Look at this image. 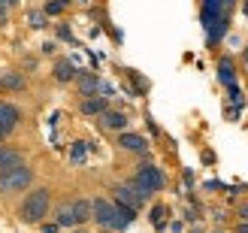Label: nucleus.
I'll return each mask as SVG.
<instances>
[{
	"label": "nucleus",
	"instance_id": "obj_1",
	"mask_svg": "<svg viewBox=\"0 0 248 233\" xmlns=\"http://www.w3.org/2000/svg\"><path fill=\"white\" fill-rule=\"evenodd\" d=\"M91 221L100 227V230H112V233H124L133 221H136V212L121 206L109 197H94L91 200Z\"/></svg>",
	"mask_w": 248,
	"mask_h": 233
},
{
	"label": "nucleus",
	"instance_id": "obj_2",
	"mask_svg": "<svg viewBox=\"0 0 248 233\" xmlns=\"http://www.w3.org/2000/svg\"><path fill=\"white\" fill-rule=\"evenodd\" d=\"M48 215H52V188H46V185L33 188L18 206V218L24 224H43Z\"/></svg>",
	"mask_w": 248,
	"mask_h": 233
},
{
	"label": "nucleus",
	"instance_id": "obj_3",
	"mask_svg": "<svg viewBox=\"0 0 248 233\" xmlns=\"http://www.w3.org/2000/svg\"><path fill=\"white\" fill-rule=\"evenodd\" d=\"M127 182H130L136 191H142L145 197L152 200L155 194H160V191L167 188V173H164L157 164H152V161H140V167L133 170V176H130Z\"/></svg>",
	"mask_w": 248,
	"mask_h": 233
},
{
	"label": "nucleus",
	"instance_id": "obj_4",
	"mask_svg": "<svg viewBox=\"0 0 248 233\" xmlns=\"http://www.w3.org/2000/svg\"><path fill=\"white\" fill-rule=\"evenodd\" d=\"M33 185V167L24 161L18 167H12L6 170V173H0V194L3 197H12V194H21V191H28Z\"/></svg>",
	"mask_w": 248,
	"mask_h": 233
},
{
	"label": "nucleus",
	"instance_id": "obj_5",
	"mask_svg": "<svg viewBox=\"0 0 248 233\" xmlns=\"http://www.w3.org/2000/svg\"><path fill=\"white\" fill-rule=\"evenodd\" d=\"M112 200L121 203V206H127V209H133V212H140L142 206L148 203V197L142 191H136L130 182H115V185H112Z\"/></svg>",
	"mask_w": 248,
	"mask_h": 233
},
{
	"label": "nucleus",
	"instance_id": "obj_6",
	"mask_svg": "<svg viewBox=\"0 0 248 233\" xmlns=\"http://www.w3.org/2000/svg\"><path fill=\"white\" fill-rule=\"evenodd\" d=\"M115 145L121 152H127V155H140L142 161H152V152H148V140L142 137V133H130V130H121L118 133V140Z\"/></svg>",
	"mask_w": 248,
	"mask_h": 233
},
{
	"label": "nucleus",
	"instance_id": "obj_7",
	"mask_svg": "<svg viewBox=\"0 0 248 233\" xmlns=\"http://www.w3.org/2000/svg\"><path fill=\"white\" fill-rule=\"evenodd\" d=\"M224 16H230V9L224 6V0H200V21H203L206 33L212 31Z\"/></svg>",
	"mask_w": 248,
	"mask_h": 233
},
{
	"label": "nucleus",
	"instance_id": "obj_8",
	"mask_svg": "<svg viewBox=\"0 0 248 233\" xmlns=\"http://www.w3.org/2000/svg\"><path fill=\"white\" fill-rule=\"evenodd\" d=\"M97 124H100L103 130H109V133H121V130H127L130 118L124 115L121 109H106V112L97 115Z\"/></svg>",
	"mask_w": 248,
	"mask_h": 233
},
{
	"label": "nucleus",
	"instance_id": "obj_9",
	"mask_svg": "<svg viewBox=\"0 0 248 233\" xmlns=\"http://www.w3.org/2000/svg\"><path fill=\"white\" fill-rule=\"evenodd\" d=\"M21 124V109L16 103H3L0 100V130L6 133V137H12V133L18 130Z\"/></svg>",
	"mask_w": 248,
	"mask_h": 233
},
{
	"label": "nucleus",
	"instance_id": "obj_10",
	"mask_svg": "<svg viewBox=\"0 0 248 233\" xmlns=\"http://www.w3.org/2000/svg\"><path fill=\"white\" fill-rule=\"evenodd\" d=\"M76 76H79V70L73 67V61H67V58H58V61H55L52 79H55L58 85H73V82H76Z\"/></svg>",
	"mask_w": 248,
	"mask_h": 233
},
{
	"label": "nucleus",
	"instance_id": "obj_11",
	"mask_svg": "<svg viewBox=\"0 0 248 233\" xmlns=\"http://www.w3.org/2000/svg\"><path fill=\"white\" fill-rule=\"evenodd\" d=\"M76 91H79V97L97 94V91H100V76H97V73H91V70H79V76H76Z\"/></svg>",
	"mask_w": 248,
	"mask_h": 233
},
{
	"label": "nucleus",
	"instance_id": "obj_12",
	"mask_svg": "<svg viewBox=\"0 0 248 233\" xmlns=\"http://www.w3.org/2000/svg\"><path fill=\"white\" fill-rule=\"evenodd\" d=\"M106 109H109V97H100V94L82 97V103H79V112L88 115V118H97L100 112H106Z\"/></svg>",
	"mask_w": 248,
	"mask_h": 233
},
{
	"label": "nucleus",
	"instance_id": "obj_13",
	"mask_svg": "<svg viewBox=\"0 0 248 233\" xmlns=\"http://www.w3.org/2000/svg\"><path fill=\"white\" fill-rule=\"evenodd\" d=\"M18 164H24V152L16 149V145H0V173H6Z\"/></svg>",
	"mask_w": 248,
	"mask_h": 233
},
{
	"label": "nucleus",
	"instance_id": "obj_14",
	"mask_svg": "<svg viewBox=\"0 0 248 233\" xmlns=\"http://www.w3.org/2000/svg\"><path fill=\"white\" fill-rule=\"evenodd\" d=\"M218 82L224 85V88L236 82V61H233L230 55H221L218 58Z\"/></svg>",
	"mask_w": 248,
	"mask_h": 233
},
{
	"label": "nucleus",
	"instance_id": "obj_15",
	"mask_svg": "<svg viewBox=\"0 0 248 233\" xmlns=\"http://www.w3.org/2000/svg\"><path fill=\"white\" fill-rule=\"evenodd\" d=\"M52 221H55L61 230H67V227H76V218H73V203H61L58 209L52 212Z\"/></svg>",
	"mask_w": 248,
	"mask_h": 233
},
{
	"label": "nucleus",
	"instance_id": "obj_16",
	"mask_svg": "<svg viewBox=\"0 0 248 233\" xmlns=\"http://www.w3.org/2000/svg\"><path fill=\"white\" fill-rule=\"evenodd\" d=\"M73 203V218H76V227L79 224H88L91 221V200L88 197H76V200H70Z\"/></svg>",
	"mask_w": 248,
	"mask_h": 233
},
{
	"label": "nucleus",
	"instance_id": "obj_17",
	"mask_svg": "<svg viewBox=\"0 0 248 233\" xmlns=\"http://www.w3.org/2000/svg\"><path fill=\"white\" fill-rule=\"evenodd\" d=\"M0 88L3 91H24L28 88V79H24L21 73H3V76H0Z\"/></svg>",
	"mask_w": 248,
	"mask_h": 233
},
{
	"label": "nucleus",
	"instance_id": "obj_18",
	"mask_svg": "<svg viewBox=\"0 0 248 233\" xmlns=\"http://www.w3.org/2000/svg\"><path fill=\"white\" fill-rule=\"evenodd\" d=\"M148 218H152V227L157 230V233H164L167 230V218H170V209L164 203H155L152 206V212H148Z\"/></svg>",
	"mask_w": 248,
	"mask_h": 233
},
{
	"label": "nucleus",
	"instance_id": "obj_19",
	"mask_svg": "<svg viewBox=\"0 0 248 233\" xmlns=\"http://www.w3.org/2000/svg\"><path fill=\"white\" fill-rule=\"evenodd\" d=\"M70 6H73V0H46V3H43V12L52 18V16H64Z\"/></svg>",
	"mask_w": 248,
	"mask_h": 233
},
{
	"label": "nucleus",
	"instance_id": "obj_20",
	"mask_svg": "<svg viewBox=\"0 0 248 233\" xmlns=\"http://www.w3.org/2000/svg\"><path fill=\"white\" fill-rule=\"evenodd\" d=\"M46 18H48V16H46L43 9H31V12H28V28L43 31V28H46Z\"/></svg>",
	"mask_w": 248,
	"mask_h": 233
},
{
	"label": "nucleus",
	"instance_id": "obj_21",
	"mask_svg": "<svg viewBox=\"0 0 248 233\" xmlns=\"http://www.w3.org/2000/svg\"><path fill=\"white\" fill-rule=\"evenodd\" d=\"M227 97H230V103L236 106V109H242V106H245V94H242V88H239L236 82L227 85Z\"/></svg>",
	"mask_w": 248,
	"mask_h": 233
},
{
	"label": "nucleus",
	"instance_id": "obj_22",
	"mask_svg": "<svg viewBox=\"0 0 248 233\" xmlns=\"http://www.w3.org/2000/svg\"><path fill=\"white\" fill-rule=\"evenodd\" d=\"M85 157H88V142H73V149H70V161H73V164H82Z\"/></svg>",
	"mask_w": 248,
	"mask_h": 233
},
{
	"label": "nucleus",
	"instance_id": "obj_23",
	"mask_svg": "<svg viewBox=\"0 0 248 233\" xmlns=\"http://www.w3.org/2000/svg\"><path fill=\"white\" fill-rule=\"evenodd\" d=\"M58 40H64V43H76V40H73V31L67 28V24H58Z\"/></svg>",
	"mask_w": 248,
	"mask_h": 233
},
{
	"label": "nucleus",
	"instance_id": "obj_24",
	"mask_svg": "<svg viewBox=\"0 0 248 233\" xmlns=\"http://www.w3.org/2000/svg\"><path fill=\"white\" fill-rule=\"evenodd\" d=\"M6 21H9V6L0 3V28H6Z\"/></svg>",
	"mask_w": 248,
	"mask_h": 233
},
{
	"label": "nucleus",
	"instance_id": "obj_25",
	"mask_svg": "<svg viewBox=\"0 0 248 233\" xmlns=\"http://www.w3.org/2000/svg\"><path fill=\"white\" fill-rule=\"evenodd\" d=\"M236 215L242 218V221H248V200H242V203H239V209H236Z\"/></svg>",
	"mask_w": 248,
	"mask_h": 233
},
{
	"label": "nucleus",
	"instance_id": "obj_26",
	"mask_svg": "<svg viewBox=\"0 0 248 233\" xmlns=\"http://www.w3.org/2000/svg\"><path fill=\"white\" fill-rule=\"evenodd\" d=\"M43 233H61V227L52 221V224H43Z\"/></svg>",
	"mask_w": 248,
	"mask_h": 233
},
{
	"label": "nucleus",
	"instance_id": "obj_27",
	"mask_svg": "<svg viewBox=\"0 0 248 233\" xmlns=\"http://www.w3.org/2000/svg\"><path fill=\"white\" fill-rule=\"evenodd\" d=\"M185 185H188V188L194 185V173H191V170H185Z\"/></svg>",
	"mask_w": 248,
	"mask_h": 233
},
{
	"label": "nucleus",
	"instance_id": "obj_28",
	"mask_svg": "<svg viewBox=\"0 0 248 233\" xmlns=\"http://www.w3.org/2000/svg\"><path fill=\"white\" fill-rule=\"evenodd\" d=\"M236 233H248V221H242V224L236 227Z\"/></svg>",
	"mask_w": 248,
	"mask_h": 233
},
{
	"label": "nucleus",
	"instance_id": "obj_29",
	"mask_svg": "<svg viewBox=\"0 0 248 233\" xmlns=\"http://www.w3.org/2000/svg\"><path fill=\"white\" fill-rule=\"evenodd\" d=\"M224 6H227V9L233 12V6H236V0H224Z\"/></svg>",
	"mask_w": 248,
	"mask_h": 233
},
{
	"label": "nucleus",
	"instance_id": "obj_30",
	"mask_svg": "<svg viewBox=\"0 0 248 233\" xmlns=\"http://www.w3.org/2000/svg\"><path fill=\"white\" fill-rule=\"evenodd\" d=\"M0 3H6V6H16V3H21V0H0Z\"/></svg>",
	"mask_w": 248,
	"mask_h": 233
},
{
	"label": "nucleus",
	"instance_id": "obj_31",
	"mask_svg": "<svg viewBox=\"0 0 248 233\" xmlns=\"http://www.w3.org/2000/svg\"><path fill=\"white\" fill-rule=\"evenodd\" d=\"M242 12H245V16H248V0H242Z\"/></svg>",
	"mask_w": 248,
	"mask_h": 233
},
{
	"label": "nucleus",
	"instance_id": "obj_32",
	"mask_svg": "<svg viewBox=\"0 0 248 233\" xmlns=\"http://www.w3.org/2000/svg\"><path fill=\"white\" fill-rule=\"evenodd\" d=\"M191 233H203V230H200V227H194V230H191Z\"/></svg>",
	"mask_w": 248,
	"mask_h": 233
},
{
	"label": "nucleus",
	"instance_id": "obj_33",
	"mask_svg": "<svg viewBox=\"0 0 248 233\" xmlns=\"http://www.w3.org/2000/svg\"><path fill=\"white\" fill-rule=\"evenodd\" d=\"M79 3H88V0H79Z\"/></svg>",
	"mask_w": 248,
	"mask_h": 233
}]
</instances>
